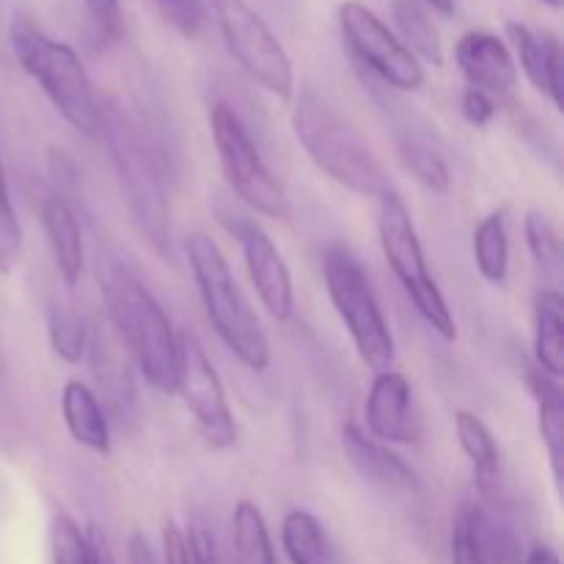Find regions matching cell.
<instances>
[{
	"instance_id": "1",
	"label": "cell",
	"mask_w": 564,
	"mask_h": 564,
	"mask_svg": "<svg viewBox=\"0 0 564 564\" xmlns=\"http://www.w3.org/2000/svg\"><path fill=\"white\" fill-rule=\"evenodd\" d=\"M97 284L102 292L113 334L121 350L141 372V378L160 394H176V367H180V334L171 325L158 297L141 275L116 251L97 253Z\"/></svg>"
},
{
	"instance_id": "2",
	"label": "cell",
	"mask_w": 564,
	"mask_h": 564,
	"mask_svg": "<svg viewBox=\"0 0 564 564\" xmlns=\"http://www.w3.org/2000/svg\"><path fill=\"white\" fill-rule=\"evenodd\" d=\"M108 147L121 196L138 235L158 257H171V202L165 187V165L143 127L113 102L99 105V132Z\"/></svg>"
},
{
	"instance_id": "3",
	"label": "cell",
	"mask_w": 564,
	"mask_h": 564,
	"mask_svg": "<svg viewBox=\"0 0 564 564\" xmlns=\"http://www.w3.org/2000/svg\"><path fill=\"white\" fill-rule=\"evenodd\" d=\"M292 130L314 165L356 196L380 198L391 191L383 163L347 116L314 88L295 94Z\"/></svg>"
},
{
	"instance_id": "4",
	"label": "cell",
	"mask_w": 564,
	"mask_h": 564,
	"mask_svg": "<svg viewBox=\"0 0 564 564\" xmlns=\"http://www.w3.org/2000/svg\"><path fill=\"white\" fill-rule=\"evenodd\" d=\"M185 257L215 336L242 367L251 372H264L270 367L268 334L248 303L246 292L237 284L218 242L204 231H193L185 237Z\"/></svg>"
},
{
	"instance_id": "5",
	"label": "cell",
	"mask_w": 564,
	"mask_h": 564,
	"mask_svg": "<svg viewBox=\"0 0 564 564\" xmlns=\"http://www.w3.org/2000/svg\"><path fill=\"white\" fill-rule=\"evenodd\" d=\"M11 47L17 61L39 83L61 119L86 138L99 132V97L83 66L80 55L66 42L50 39L31 20H17L11 25Z\"/></svg>"
},
{
	"instance_id": "6",
	"label": "cell",
	"mask_w": 564,
	"mask_h": 564,
	"mask_svg": "<svg viewBox=\"0 0 564 564\" xmlns=\"http://www.w3.org/2000/svg\"><path fill=\"white\" fill-rule=\"evenodd\" d=\"M319 268L334 312L339 314L361 361L375 375L394 369V334L356 253L341 242H330L323 251Z\"/></svg>"
},
{
	"instance_id": "7",
	"label": "cell",
	"mask_w": 564,
	"mask_h": 564,
	"mask_svg": "<svg viewBox=\"0 0 564 564\" xmlns=\"http://www.w3.org/2000/svg\"><path fill=\"white\" fill-rule=\"evenodd\" d=\"M378 237L391 273L400 281L402 292H405L408 301L413 303L419 317H422L441 339L455 341V317H452L444 292L435 284L433 273H430L427 257H424L422 240H419V231L416 226H413L411 209H408V204L402 202V196L397 191H386L383 196L378 198Z\"/></svg>"
},
{
	"instance_id": "8",
	"label": "cell",
	"mask_w": 564,
	"mask_h": 564,
	"mask_svg": "<svg viewBox=\"0 0 564 564\" xmlns=\"http://www.w3.org/2000/svg\"><path fill=\"white\" fill-rule=\"evenodd\" d=\"M209 132L231 193L264 218L290 220L292 204L284 185L268 169L257 141L231 105L215 102L209 108Z\"/></svg>"
},
{
	"instance_id": "9",
	"label": "cell",
	"mask_w": 564,
	"mask_h": 564,
	"mask_svg": "<svg viewBox=\"0 0 564 564\" xmlns=\"http://www.w3.org/2000/svg\"><path fill=\"white\" fill-rule=\"evenodd\" d=\"M226 50L259 88L292 102L295 97V66L281 39L270 31L248 0H209Z\"/></svg>"
},
{
	"instance_id": "10",
	"label": "cell",
	"mask_w": 564,
	"mask_h": 564,
	"mask_svg": "<svg viewBox=\"0 0 564 564\" xmlns=\"http://www.w3.org/2000/svg\"><path fill=\"white\" fill-rule=\"evenodd\" d=\"M339 28L347 47L361 66L397 91H416L424 86V66L394 31L358 0L339 6Z\"/></svg>"
},
{
	"instance_id": "11",
	"label": "cell",
	"mask_w": 564,
	"mask_h": 564,
	"mask_svg": "<svg viewBox=\"0 0 564 564\" xmlns=\"http://www.w3.org/2000/svg\"><path fill=\"white\" fill-rule=\"evenodd\" d=\"M176 394L191 411L198 433L213 449H231L237 441V422L229 397L220 383L215 364L196 334H180V367H176Z\"/></svg>"
},
{
	"instance_id": "12",
	"label": "cell",
	"mask_w": 564,
	"mask_h": 564,
	"mask_svg": "<svg viewBox=\"0 0 564 564\" xmlns=\"http://www.w3.org/2000/svg\"><path fill=\"white\" fill-rule=\"evenodd\" d=\"M527 551L516 529L490 507L466 501L452 523V564H523Z\"/></svg>"
},
{
	"instance_id": "13",
	"label": "cell",
	"mask_w": 564,
	"mask_h": 564,
	"mask_svg": "<svg viewBox=\"0 0 564 564\" xmlns=\"http://www.w3.org/2000/svg\"><path fill=\"white\" fill-rule=\"evenodd\" d=\"M231 231L240 240L248 279H251L264 312L275 323H290L295 317V286H292V273L286 268L281 251L275 248V242L270 240V235L262 226L246 218L237 220V226H231Z\"/></svg>"
},
{
	"instance_id": "14",
	"label": "cell",
	"mask_w": 564,
	"mask_h": 564,
	"mask_svg": "<svg viewBox=\"0 0 564 564\" xmlns=\"http://www.w3.org/2000/svg\"><path fill=\"white\" fill-rule=\"evenodd\" d=\"M367 433L380 444L411 446L422 438V419L413 402V386L397 369L375 375L364 402Z\"/></svg>"
},
{
	"instance_id": "15",
	"label": "cell",
	"mask_w": 564,
	"mask_h": 564,
	"mask_svg": "<svg viewBox=\"0 0 564 564\" xmlns=\"http://www.w3.org/2000/svg\"><path fill=\"white\" fill-rule=\"evenodd\" d=\"M455 64L471 88L488 97H510L518 86V64L505 39L490 31H468L455 44Z\"/></svg>"
},
{
	"instance_id": "16",
	"label": "cell",
	"mask_w": 564,
	"mask_h": 564,
	"mask_svg": "<svg viewBox=\"0 0 564 564\" xmlns=\"http://www.w3.org/2000/svg\"><path fill=\"white\" fill-rule=\"evenodd\" d=\"M341 449H345L350 466L367 479L369 485L391 496H416L422 494L419 474L397 455L391 446L380 444L358 424L341 427Z\"/></svg>"
},
{
	"instance_id": "17",
	"label": "cell",
	"mask_w": 564,
	"mask_h": 564,
	"mask_svg": "<svg viewBox=\"0 0 564 564\" xmlns=\"http://www.w3.org/2000/svg\"><path fill=\"white\" fill-rule=\"evenodd\" d=\"M507 36H510L518 64L527 72L529 83L540 94H545L556 110H562V47L556 36L532 31L518 20L507 22Z\"/></svg>"
},
{
	"instance_id": "18",
	"label": "cell",
	"mask_w": 564,
	"mask_h": 564,
	"mask_svg": "<svg viewBox=\"0 0 564 564\" xmlns=\"http://www.w3.org/2000/svg\"><path fill=\"white\" fill-rule=\"evenodd\" d=\"M39 220H42L50 257H53L61 281L66 286H75L83 275V264H86L80 220H77L75 209L66 198L50 196L39 204Z\"/></svg>"
},
{
	"instance_id": "19",
	"label": "cell",
	"mask_w": 564,
	"mask_h": 564,
	"mask_svg": "<svg viewBox=\"0 0 564 564\" xmlns=\"http://www.w3.org/2000/svg\"><path fill=\"white\" fill-rule=\"evenodd\" d=\"M61 416H64L66 433L83 449L108 455L110 452V424L105 416L102 402L80 380H66L61 391Z\"/></svg>"
},
{
	"instance_id": "20",
	"label": "cell",
	"mask_w": 564,
	"mask_h": 564,
	"mask_svg": "<svg viewBox=\"0 0 564 564\" xmlns=\"http://www.w3.org/2000/svg\"><path fill=\"white\" fill-rule=\"evenodd\" d=\"M455 430L460 449L474 466V477H477L479 490L488 499H499V482H501V452L496 446L494 433L488 424L471 411H457L455 413Z\"/></svg>"
},
{
	"instance_id": "21",
	"label": "cell",
	"mask_w": 564,
	"mask_h": 564,
	"mask_svg": "<svg viewBox=\"0 0 564 564\" xmlns=\"http://www.w3.org/2000/svg\"><path fill=\"white\" fill-rule=\"evenodd\" d=\"M534 361L551 378L564 375V297L556 290L534 297Z\"/></svg>"
},
{
	"instance_id": "22",
	"label": "cell",
	"mask_w": 564,
	"mask_h": 564,
	"mask_svg": "<svg viewBox=\"0 0 564 564\" xmlns=\"http://www.w3.org/2000/svg\"><path fill=\"white\" fill-rule=\"evenodd\" d=\"M529 386L538 400V427L543 438L545 452L551 460V474H554L556 488H562V466H564V397L560 380L551 375L529 372Z\"/></svg>"
},
{
	"instance_id": "23",
	"label": "cell",
	"mask_w": 564,
	"mask_h": 564,
	"mask_svg": "<svg viewBox=\"0 0 564 564\" xmlns=\"http://www.w3.org/2000/svg\"><path fill=\"white\" fill-rule=\"evenodd\" d=\"M281 545L292 564H339L323 523L308 510H290L281 521Z\"/></svg>"
},
{
	"instance_id": "24",
	"label": "cell",
	"mask_w": 564,
	"mask_h": 564,
	"mask_svg": "<svg viewBox=\"0 0 564 564\" xmlns=\"http://www.w3.org/2000/svg\"><path fill=\"white\" fill-rule=\"evenodd\" d=\"M394 147L408 174H411L424 191L449 193L452 187L449 165H446V160L441 158L438 149L430 147L419 132H413V127H397Z\"/></svg>"
},
{
	"instance_id": "25",
	"label": "cell",
	"mask_w": 564,
	"mask_h": 564,
	"mask_svg": "<svg viewBox=\"0 0 564 564\" xmlns=\"http://www.w3.org/2000/svg\"><path fill=\"white\" fill-rule=\"evenodd\" d=\"M474 264L488 284L501 286L510 275V235H507V213H490L474 229Z\"/></svg>"
},
{
	"instance_id": "26",
	"label": "cell",
	"mask_w": 564,
	"mask_h": 564,
	"mask_svg": "<svg viewBox=\"0 0 564 564\" xmlns=\"http://www.w3.org/2000/svg\"><path fill=\"white\" fill-rule=\"evenodd\" d=\"M231 562L235 564H275L273 540L262 510L253 501H237L231 516Z\"/></svg>"
},
{
	"instance_id": "27",
	"label": "cell",
	"mask_w": 564,
	"mask_h": 564,
	"mask_svg": "<svg viewBox=\"0 0 564 564\" xmlns=\"http://www.w3.org/2000/svg\"><path fill=\"white\" fill-rule=\"evenodd\" d=\"M394 22L397 31H400V42L405 44L419 61H427V64L433 66L444 64L441 33L419 0H394Z\"/></svg>"
},
{
	"instance_id": "28",
	"label": "cell",
	"mask_w": 564,
	"mask_h": 564,
	"mask_svg": "<svg viewBox=\"0 0 564 564\" xmlns=\"http://www.w3.org/2000/svg\"><path fill=\"white\" fill-rule=\"evenodd\" d=\"M50 347L66 364H80L88 350V325L72 301H55L47 317Z\"/></svg>"
},
{
	"instance_id": "29",
	"label": "cell",
	"mask_w": 564,
	"mask_h": 564,
	"mask_svg": "<svg viewBox=\"0 0 564 564\" xmlns=\"http://www.w3.org/2000/svg\"><path fill=\"white\" fill-rule=\"evenodd\" d=\"M523 237H527V248L534 262L549 273H556L562 264V237L554 220L540 209H529L523 218Z\"/></svg>"
},
{
	"instance_id": "30",
	"label": "cell",
	"mask_w": 564,
	"mask_h": 564,
	"mask_svg": "<svg viewBox=\"0 0 564 564\" xmlns=\"http://www.w3.org/2000/svg\"><path fill=\"white\" fill-rule=\"evenodd\" d=\"M50 560L53 564H91L86 529L66 512H58L50 523Z\"/></svg>"
},
{
	"instance_id": "31",
	"label": "cell",
	"mask_w": 564,
	"mask_h": 564,
	"mask_svg": "<svg viewBox=\"0 0 564 564\" xmlns=\"http://www.w3.org/2000/svg\"><path fill=\"white\" fill-rule=\"evenodd\" d=\"M22 257V226L11 204L9 180H6L3 160H0V275H11Z\"/></svg>"
},
{
	"instance_id": "32",
	"label": "cell",
	"mask_w": 564,
	"mask_h": 564,
	"mask_svg": "<svg viewBox=\"0 0 564 564\" xmlns=\"http://www.w3.org/2000/svg\"><path fill=\"white\" fill-rule=\"evenodd\" d=\"M182 534H185L191 564H229L224 554V545H220L218 532H215L209 518L193 516L191 523H187V532Z\"/></svg>"
},
{
	"instance_id": "33",
	"label": "cell",
	"mask_w": 564,
	"mask_h": 564,
	"mask_svg": "<svg viewBox=\"0 0 564 564\" xmlns=\"http://www.w3.org/2000/svg\"><path fill=\"white\" fill-rule=\"evenodd\" d=\"M88 14V39L94 50H105L119 42L121 36V11L119 0H83Z\"/></svg>"
},
{
	"instance_id": "34",
	"label": "cell",
	"mask_w": 564,
	"mask_h": 564,
	"mask_svg": "<svg viewBox=\"0 0 564 564\" xmlns=\"http://www.w3.org/2000/svg\"><path fill=\"white\" fill-rule=\"evenodd\" d=\"M160 17L169 22L182 36H196L207 20V3L204 0H154Z\"/></svg>"
},
{
	"instance_id": "35",
	"label": "cell",
	"mask_w": 564,
	"mask_h": 564,
	"mask_svg": "<svg viewBox=\"0 0 564 564\" xmlns=\"http://www.w3.org/2000/svg\"><path fill=\"white\" fill-rule=\"evenodd\" d=\"M460 110H463V116H466V121H471L474 127H485L496 116V102H494V97H488L485 91L468 86L466 91H463Z\"/></svg>"
},
{
	"instance_id": "36",
	"label": "cell",
	"mask_w": 564,
	"mask_h": 564,
	"mask_svg": "<svg viewBox=\"0 0 564 564\" xmlns=\"http://www.w3.org/2000/svg\"><path fill=\"white\" fill-rule=\"evenodd\" d=\"M47 165H50V174H53V182L58 185V196L64 191H75V185H77L75 163H72V160L66 158L61 149H50ZM61 198H64V196H61Z\"/></svg>"
},
{
	"instance_id": "37",
	"label": "cell",
	"mask_w": 564,
	"mask_h": 564,
	"mask_svg": "<svg viewBox=\"0 0 564 564\" xmlns=\"http://www.w3.org/2000/svg\"><path fill=\"white\" fill-rule=\"evenodd\" d=\"M163 560L165 564H191V556H187L185 534L176 527L174 521L165 523L163 529Z\"/></svg>"
},
{
	"instance_id": "38",
	"label": "cell",
	"mask_w": 564,
	"mask_h": 564,
	"mask_svg": "<svg viewBox=\"0 0 564 564\" xmlns=\"http://www.w3.org/2000/svg\"><path fill=\"white\" fill-rule=\"evenodd\" d=\"M127 560H130V564H160L152 543H149L143 532L130 534V540H127Z\"/></svg>"
},
{
	"instance_id": "39",
	"label": "cell",
	"mask_w": 564,
	"mask_h": 564,
	"mask_svg": "<svg viewBox=\"0 0 564 564\" xmlns=\"http://www.w3.org/2000/svg\"><path fill=\"white\" fill-rule=\"evenodd\" d=\"M523 564H562V562L554 549H549V545H534V549L527 554V560H523Z\"/></svg>"
},
{
	"instance_id": "40",
	"label": "cell",
	"mask_w": 564,
	"mask_h": 564,
	"mask_svg": "<svg viewBox=\"0 0 564 564\" xmlns=\"http://www.w3.org/2000/svg\"><path fill=\"white\" fill-rule=\"evenodd\" d=\"M424 3H427L430 9H435L438 14H444V17H452L457 11V0H424Z\"/></svg>"
},
{
	"instance_id": "41",
	"label": "cell",
	"mask_w": 564,
	"mask_h": 564,
	"mask_svg": "<svg viewBox=\"0 0 564 564\" xmlns=\"http://www.w3.org/2000/svg\"><path fill=\"white\" fill-rule=\"evenodd\" d=\"M543 6H549V9H562L564 0H540Z\"/></svg>"
},
{
	"instance_id": "42",
	"label": "cell",
	"mask_w": 564,
	"mask_h": 564,
	"mask_svg": "<svg viewBox=\"0 0 564 564\" xmlns=\"http://www.w3.org/2000/svg\"><path fill=\"white\" fill-rule=\"evenodd\" d=\"M0 375H6V358H3V345H0Z\"/></svg>"
}]
</instances>
